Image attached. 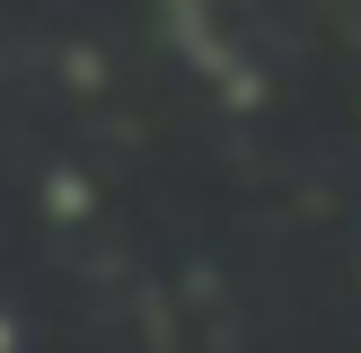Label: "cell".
<instances>
[{
    "label": "cell",
    "instance_id": "1",
    "mask_svg": "<svg viewBox=\"0 0 361 353\" xmlns=\"http://www.w3.org/2000/svg\"><path fill=\"white\" fill-rule=\"evenodd\" d=\"M0 353H18V318L9 309H0Z\"/></svg>",
    "mask_w": 361,
    "mask_h": 353
}]
</instances>
